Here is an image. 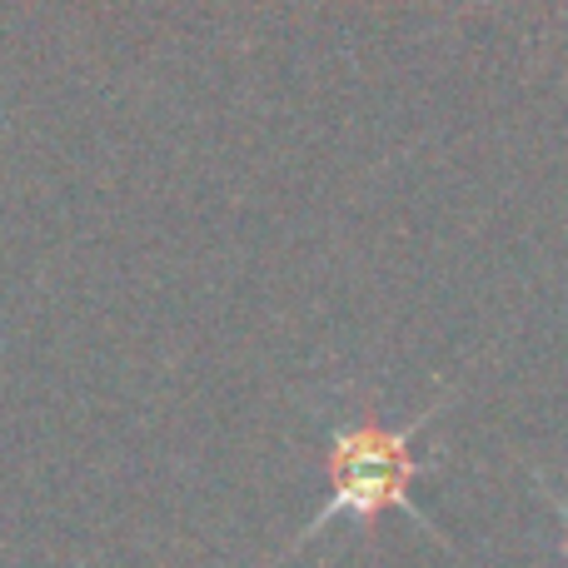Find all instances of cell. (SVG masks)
<instances>
[{"instance_id": "1", "label": "cell", "mask_w": 568, "mask_h": 568, "mask_svg": "<svg viewBox=\"0 0 568 568\" xmlns=\"http://www.w3.org/2000/svg\"><path fill=\"white\" fill-rule=\"evenodd\" d=\"M449 399H454V389H444L439 399L424 404V409L414 414L409 424H399V429H389V424H384L374 409H359V414L334 419L329 434H324L329 499H324L320 514H314V519L294 534L290 549H284L280 559H290V554H300L304 544H314L324 529H329V524H339V519L374 524L379 514H389V509L409 514V519L419 524L429 539H439L444 549H454V539L419 509V499H414V484L444 464V454H419V449H414V439H419V434L439 419V409Z\"/></svg>"}, {"instance_id": "2", "label": "cell", "mask_w": 568, "mask_h": 568, "mask_svg": "<svg viewBox=\"0 0 568 568\" xmlns=\"http://www.w3.org/2000/svg\"><path fill=\"white\" fill-rule=\"evenodd\" d=\"M529 479H534V484H539V489H544V499L554 504V514H559V524H564V568H568V494H564L559 484H554V479H549V474H544V469H529Z\"/></svg>"}]
</instances>
